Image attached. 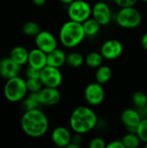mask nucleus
I'll return each instance as SVG.
<instances>
[{
    "mask_svg": "<svg viewBox=\"0 0 147 148\" xmlns=\"http://www.w3.org/2000/svg\"><path fill=\"white\" fill-rule=\"evenodd\" d=\"M21 127L28 136L40 138L49 129V120L40 108L25 111L21 118Z\"/></svg>",
    "mask_w": 147,
    "mask_h": 148,
    "instance_id": "nucleus-1",
    "label": "nucleus"
},
{
    "mask_svg": "<svg viewBox=\"0 0 147 148\" xmlns=\"http://www.w3.org/2000/svg\"><path fill=\"white\" fill-rule=\"evenodd\" d=\"M98 122V117L94 111L88 107H77L71 114L69 125L71 129L81 134L92 131Z\"/></svg>",
    "mask_w": 147,
    "mask_h": 148,
    "instance_id": "nucleus-2",
    "label": "nucleus"
},
{
    "mask_svg": "<svg viewBox=\"0 0 147 148\" xmlns=\"http://www.w3.org/2000/svg\"><path fill=\"white\" fill-rule=\"evenodd\" d=\"M86 36L82 23L70 19L63 23L59 32L61 43L68 49L77 47L82 42Z\"/></svg>",
    "mask_w": 147,
    "mask_h": 148,
    "instance_id": "nucleus-3",
    "label": "nucleus"
},
{
    "mask_svg": "<svg viewBox=\"0 0 147 148\" xmlns=\"http://www.w3.org/2000/svg\"><path fill=\"white\" fill-rule=\"evenodd\" d=\"M26 81L19 76H16L7 80L3 93L5 98L10 102L22 101L28 94Z\"/></svg>",
    "mask_w": 147,
    "mask_h": 148,
    "instance_id": "nucleus-4",
    "label": "nucleus"
},
{
    "mask_svg": "<svg viewBox=\"0 0 147 148\" xmlns=\"http://www.w3.org/2000/svg\"><path fill=\"white\" fill-rule=\"evenodd\" d=\"M141 13L134 6L120 8L116 16L117 23L125 29L137 28L141 23Z\"/></svg>",
    "mask_w": 147,
    "mask_h": 148,
    "instance_id": "nucleus-5",
    "label": "nucleus"
},
{
    "mask_svg": "<svg viewBox=\"0 0 147 148\" xmlns=\"http://www.w3.org/2000/svg\"><path fill=\"white\" fill-rule=\"evenodd\" d=\"M68 16L70 20L82 23L92 16V7L85 0H74L68 4Z\"/></svg>",
    "mask_w": 147,
    "mask_h": 148,
    "instance_id": "nucleus-6",
    "label": "nucleus"
},
{
    "mask_svg": "<svg viewBox=\"0 0 147 148\" xmlns=\"http://www.w3.org/2000/svg\"><path fill=\"white\" fill-rule=\"evenodd\" d=\"M40 79L44 87L58 88L62 82V75L58 68L47 65L41 69Z\"/></svg>",
    "mask_w": 147,
    "mask_h": 148,
    "instance_id": "nucleus-7",
    "label": "nucleus"
},
{
    "mask_svg": "<svg viewBox=\"0 0 147 148\" xmlns=\"http://www.w3.org/2000/svg\"><path fill=\"white\" fill-rule=\"evenodd\" d=\"M84 97L90 106H98L102 103L105 99V90L102 84L97 82L89 83L85 88Z\"/></svg>",
    "mask_w": 147,
    "mask_h": 148,
    "instance_id": "nucleus-8",
    "label": "nucleus"
},
{
    "mask_svg": "<svg viewBox=\"0 0 147 148\" xmlns=\"http://www.w3.org/2000/svg\"><path fill=\"white\" fill-rule=\"evenodd\" d=\"M36 48L40 49L46 54L53 51L57 48V41L55 36L48 30H41L35 36Z\"/></svg>",
    "mask_w": 147,
    "mask_h": 148,
    "instance_id": "nucleus-9",
    "label": "nucleus"
},
{
    "mask_svg": "<svg viewBox=\"0 0 147 148\" xmlns=\"http://www.w3.org/2000/svg\"><path fill=\"white\" fill-rule=\"evenodd\" d=\"M123 44L116 39L106 41L101 47V53L107 60H115L120 56L123 52Z\"/></svg>",
    "mask_w": 147,
    "mask_h": 148,
    "instance_id": "nucleus-10",
    "label": "nucleus"
},
{
    "mask_svg": "<svg viewBox=\"0 0 147 148\" xmlns=\"http://www.w3.org/2000/svg\"><path fill=\"white\" fill-rule=\"evenodd\" d=\"M92 16L103 26L107 25L112 20V10L105 2H97L92 7Z\"/></svg>",
    "mask_w": 147,
    "mask_h": 148,
    "instance_id": "nucleus-11",
    "label": "nucleus"
},
{
    "mask_svg": "<svg viewBox=\"0 0 147 148\" xmlns=\"http://www.w3.org/2000/svg\"><path fill=\"white\" fill-rule=\"evenodd\" d=\"M21 70V65L13 61L10 56L0 59V76L9 80L18 76Z\"/></svg>",
    "mask_w": 147,
    "mask_h": 148,
    "instance_id": "nucleus-12",
    "label": "nucleus"
},
{
    "mask_svg": "<svg viewBox=\"0 0 147 148\" xmlns=\"http://www.w3.org/2000/svg\"><path fill=\"white\" fill-rule=\"evenodd\" d=\"M38 96L42 106H54L61 100V93L57 88L43 87L38 92Z\"/></svg>",
    "mask_w": 147,
    "mask_h": 148,
    "instance_id": "nucleus-13",
    "label": "nucleus"
},
{
    "mask_svg": "<svg viewBox=\"0 0 147 148\" xmlns=\"http://www.w3.org/2000/svg\"><path fill=\"white\" fill-rule=\"evenodd\" d=\"M51 140L56 147H67L72 141V134L67 127H58L53 130Z\"/></svg>",
    "mask_w": 147,
    "mask_h": 148,
    "instance_id": "nucleus-14",
    "label": "nucleus"
},
{
    "mask_svg": "<svg viewBox=\"0 0 147 148\" xmlns=\"http://www.w3.org/2000/svg\"><path fill=\"white\" fill-rule=\"evenodd\" d=\"M120 118L124 126H126L129 129H133L134 132L140 121L142 120L139 112L133 108H127L124 110L121 114Z\"/></svg>",
    "mask_w": 147,
    "mask_h": 148,
    "instance_id": "nucleus-15",
    "label": "nucleus"
},
{
    "mask_svg": "<svg viewBox=\"0 0 147 148\" xmlns=\"http://www.w3.org/2000/svg\"><path fill=\"white\" fill-rule=\"evenodd\" d=\"M28 63L29 66L42 69L47 66V54L38 48L33 49L29 53Z\"/></svg>",
    "mask_w": 147,
    "mask_h": 148,
    "instance_id": "nucleus-16",
    "label": "nucleus"
},
{
    "mask_svg": "<svg viewBox=\"0 0 147 148\" xmlns=\"http://www.w3.org/2000/svg\"><path fill=\"white\" fill-rule=\"evenodd\" d=\"M67 62V56L65 52L56 48L53 51L47 54V65L60 69Z\"/></svg>",
    "mask_w": 147,
    "mask_h": 148,
    "instance_id": "nucleus-17",
    "label": "nucleus"
},
{
    "mask_svg": "<svg viewBox=\"0 0 147 148\" xmlns=\"http://www.w3.org/2000/svg\"><path fill=\"white\" fill-rule=\"evenodd\" d=\"M29 51L22 46H16L14 47L10 53V57L15 61L19 65L23 66L25 63H28L29 59Z\"/></svg>",
    "mask_w": 147,
    "mask_h": 148,
    "instance_id": "nucleus-18",
    "label": "nucleus"
},
{
    "mask_svg": "<svg viewBox=\"0 0 147 148\" xmlns=\"http://www.w3.org/2000/svg\"><path fill=\"white\" fill-rule=\"evenodd\" d=\"M41 105V102L39 101L38 93H30L28 96L22 101V108L25 111L39 108Z\"/></svg>",
    "mask_w": 147,
    "mask_h": 148,
    "instance_id": "nucleus-19",
    "label": "nucleus"
},
{
    "mask_svg": "<svg viewBox=\"0 0 147 148\" xmlns=\"http://www.w3.org/2000/svg\"><path fill=\"white\" fill-rule=\"evenodd\" d=\"M83 28H84V31L87 36H94L95 35L98 34V32L100 31L101 29V24L98 23V21H96L93 16L89 17L88 19H87L86 21H84L82 23Z\"/></svg>",
    "mask_w": 147,
    "mask_h": 148,
    "instance_id": "nucleus-20",
    "label": "nucleus"
},
{
    "mask_svg": "<svg viewBox=\"0 0 147 148\" xmlns=\"http://www.w3.org/2000/svg\"><path fill=\"white\" fill-rule=\"evenodd\" d=\"M112 74L113 73L110 67L106 65H101L99 68H97V71L95 74L96 82L103 85L110 81L112 77Z\"/></svg>",
    "mask_w": 147,
    "mask_h": 148,
    "instance_id": "nucleus-21",
    "label": "nucleus"
},
{
    "mask_svg": "<svg viewBox=\"0 0 147 148\" xmlns=\"http://www.w3.org/2000/svg\"><path fill=\"white\" fill-rule=\"evenodd\" d=\"M103 59L104 57L101 52L93 51L88 54V56L85 57V62L88 67L92 69H97L102 64Z\"/></svg>",
    "mask_w": 147,
    "mask_h": 148,
    "instance_id": "nucleus-22",
    "label": "nucleus"
},
{
    "mask_svg": "<svg viewBox=\"0 0 147 148\" xmlns=\"http://www.w3.org/2000/svg\"><path fill=\"white\" fill-rule=\"evenodd\" d=\"M122 142L125 146V147L127 148H137L140 145V139L138 136V134L134 133H129L123 136L122 138Z\"/></svg>",
    "mask_w": 147,
    "mask_h": 148,
    "instance_id": "nucleus-23",
    "label": "nucleus"
},
{
    "mask_svg": "<svg viewBox=\"0 0 147 148\" xmlns=\"http://www.w3.org/2000/svg\"><path fill=\"white\" fill-rule=\"evenodd\" d=\"M85 62L83 56L78 52H72L67 56V63L72 68H79Z\"/></svg>",
    "mask_w": 147,
    "mask_h": 148,
    "instance_id": "nucleus-24",
    "label": "nucleus"
},
{
    "mask_svg": "<svg viewBox=\"0 0 147 148\" xmlns=\"http://www.w3.org/2000/svg\"><path fill=\"white\" fill-rule=\"evenodd\" d=\"M41 31L40 26L37 23L33 21L26 22L23 25V32L29 36H36Z\"/></svg>",
    "mask_w": 147,
    "mask_h": 148,
    "instance_id": "nucleus-25",
    "label": "nucleus"
},
{
    "mask_svg": "<svg viewBox=\"0 0 147 148\" xmlns=\"http://www.w3.org/2000/svg\"><path fill=\"white\" fill-rule=\"evenodd\" d=\"M133 102L137 108L145 109L147 105V95L143 91H136L133 95Z\"/></svg>",
    "mask_w": 147,
    "mask_h": 148,
    "instance_id": "nucleus-26",
    "label": "nucleus"
},
{
    "mask_svg": "<svg viewBox=\"0 0 147 148\" xmlns=\"http://www.w3.org/2000/svg\"><path fill=\"white\" fill-rule=\"evenodd\" d=\"M26 85L29 93H38L44 87L40 78H27Z\"/></svg>",
    "mask_w": 147,
    "mask_h": 148,
    "instance_id": "nucleus-27",
    "label": "nucleus"
},
{
    "mask_svg": "<svg viewBox=\"0 0 147 148\" xmlns=\"http://www.w3.org/2000/svg\"><path fill=\"white\" fill-rule=\"evenodd\" d=\"M135 133L139 137L141 142L147 143V117L142 119L135 129Z\"/></svg>",
    "mask_w": 147,
    "mask_h": 148,
    "instance_id": "nucleus-28",
    "label": "nucleus"
},
{
    "mask_svg": "<svg viewBox=\"0 0 147 148\" xmlns=\"http://www.w3.org/2000/svg\"><path fill=\"white\" fill-rule=\"evenodd\" d=\"M107 147V144L105 140L102 138L95 137L92 139L89 142V147L90 148H104Z\"/></svg>",
    "mask_w": 147,
    "mask_h": 148,
    "instance_id": "nucleus-29",
    "label": "nucleus"
},
{
    "mask_svg": "<svg viewBox=\"0 0 147 148\" xmlns=\"http://www.w3.org/2000/svg\"><path fill=\"white\" fill-rule=\"evenodd\" d=\"M41 75V69L29 66L26 69V76L27 78H40Z\"/></svg>",
    "mask_w": 147,
    "mask_h": 148,
    "instance_id": "nucleus-30",
    "label": "nucleus"
},
{
    "mask_svg": "<svg viewBox=\"0 0 147 148\" xmlns=\"http://www.w3.org/2000/svg\"><path fill=\"white\" fill-rule=\"evenodd\" d=\"M139 0H114V3L120 7V8H124V7H132L135 6Z\"/></svg>",
    "mask_w": 147,
    "mask_h": 148,
    "instance_id": "nucleus-31",
    "label": "nucleus"
},
{
    "mask_svg": "<svg viewBox=\"0 0 147 148\" xmlns=\"http://www.w3.org/2000/svg\"><path fill=\"white\" fill-rule=\"evenodd\" d=\"M107 148H125L122 140H113L107 145Z\"/></svg>",
    "mask_w": 147,
    "mask_h": 148,
    "instance_id": "nucleus-32",
    "label": "nucleus"
},
{
    "mask_svg": "<svg viewBox=\"0 0 147 148\" xmlns=\"http://www.w3.org/2000/svg\"><path fill=\"white\" fill-rule=\"evenodd\" d=\"M81 135L82 134H76L75 133V136H72V141L71 142L75 143V144L81 146V143L82 141V136Z\"/></svg>",
    "mask_w": 147,
    "mask_h": 148,
    "instance_id": "nucleus-33",
    "label": "nucleus"
},
{
    "mask_svg": "<svg viewBox=\"0 0 147 148\" xmlns=\"http://www.w3.org/2000/svg\"><path fill=\"white\" fill-rule=\"evenodd\" d=\"M141 44H142L143 48L147 50V32L143 35V36L141 38Z\"/></svg>",
    "mask_w": 147,
    "mask_h": 148,
    "instance_id": "nucleus-34",
    "label": "nucleus"
},
{
    "mask_svg": "<svg viewBox=\"0 0 147 148\" xmlns=\"http://www.w3.org/2000/svg\"><path fill=\"white\" fill-rule=\"evenodd\" d=\"M32 1H33L34 4L36 6H42L46 3V0H32Z\"/></svg>",
    "mask_w": 147,
    "mask_h": 148,
    "instance_id": "nucleus-35",
    "label": "nucleus"
},
{
    "mask_svg": "<svg viewBox=\"0 0 147 148\" xmlns=\"http://www.w3.org/2000/svg\"><path fill=\"white\" fill-rule=\"evenodd\" d=\"M67 148H80V146L79 145H77V144H75V143H73V142H71Z\"/></svg>",
    "mask_w": 147,
    "mask_h": 148,
    "instance_id": "nucleus-36",
    "label": "nucleus"
},
{
    "mask_svg": "<svg viewBox=\"0 0 147 148\" xmlns=\"http://www.w3.org/2000/svg\"><path fill=\"white\" fill-rule=\"evenodd\" d=\"M61 3H64V4H69V3H71L74 0H59Z\"/></svg>",
    "mask_w": 147,
    "mask_h": 148,
    "instance_id": "nucleus-37",
    "label": "nucleus"
},
{
    "mask_svg": "<svg viewBox=\"0 0 147 148\" xmlns=\"http://www.w3.org/2000/svg\"><path fill=\"white\" fill-rule=\"evenodd\" d=\"M145 113H146V114L147 116V105L146 106V108H145Z\"/></svg>",
    "mask_w": 147,
    "mask_h": 148,
    "instance_id": "nucleus-38",
    "label": "nucleus"
},
{
    "mask_svg": "<svg viewBox=\"0 0 147 148\" xmlns=\"http://www.w3.org/2000/svg\"><path fill=\"white\" fill-rule=\"evenodd\" d=\"M141 1H143V2H146V3L147 2V0H141Z\"/></svg>",
    "mask_w": 147,
    "mask_h": 148,
    "instance_id": "nucleus-39",
    "label": "nucleus"
},
{
    "mask_svg": "<svg viewBox=\"0 0 147 148\" xmlns=\"http://www.w3.org/2000/svg\"><path fill=\"white\" fill-rule=\"evenodd\" d=\"M146 147H147V143H146Z\"/></svg>",
    "mask_w": 147,
    "mask_h": 148,
    "instance_id": "nucleus-40",
    "label": "nucleus"
}]
</instances>
